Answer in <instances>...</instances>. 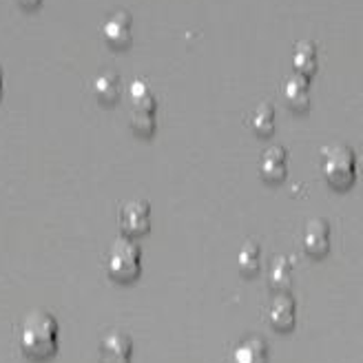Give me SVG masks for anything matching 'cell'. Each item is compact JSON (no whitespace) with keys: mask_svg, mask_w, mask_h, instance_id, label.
I'll return each instance as SVG.
<instances>
[{"mask_svg":"<svg viewBox=\"0 0 363 363\" xmlns=\"http://www.w3.org/2000/svg\"><path fill=\"white\" fill-rule=\"evenodd\" d=\"M0 96H3V69H0Z\"/></svg>","mask_w":363,"mask_h":363,"instance_id":"20","label":"cell"},{"mask_svg":"<svg viewBox=\"0 0 363 363\" xmlns=\"http://www.w3.org/2000/svg\"><path fill=\"white\" fill-rule=\"evenodd\" d=\"M94 94L100 102H116L122 94V82L113 71H104L94 80Z\"/></svg>","mask_w":363,"mask_h":363,"instance_id":"14","label":"cell"},{"mask_svg":"<svg viewBox=\"0 0 363 363\" xmlns=\"http://www.w3.org/2000/svg\"><path fill=\"white\" fill-rule=\"evenodd\" d=\"M308 78L303 76H295V78H288L281 86V96L286 100V104L295 111H306L311 106V94H308Z\"/></svg>","mask_w":363,"mask_h":363,"instance_id":"13","label":"cell"},{"mask_svg":"<svg viewBox=\"0 0 363 363\" xmlns=\"http://www.w3.org/2000/svg\"><path fill=\"white\" fill-rule=\"evenodd\" d=\"M131 33H133V27H131V16L126 11H116L113 16L106 18V23L102 25V35L108 47H116V49H122L131 43Z\"/></svg>","mask_w":363,"mask_h":363,"instance_id":"9","label":"cell"},{"mask_svg":"<svg viewBox=\"0 0 363 363\" xmlns=\"http://www.w3.org/2000/svg\"><path fill=\"white\" fill-rule=\"evenodd\" d=\"M118 224L120 230L129 238L135 235H144L151 228V206L144 199H131V202L122 204L118 213Z\"/></svg>","mask_w":363,"mask_h":363,"instance_id":"5","label":"cell"},{"mask_svg":"<svg viewBox=\"0 0 363 363\" xmlns=\"http://www.w3.org/2000/svg\"><path fill=\"white\" fill-rule=\"evenodd\" d=\"M293 67L299 76L303 78H313L317 74L319 67V53H317V45L311 40H301L295 45L293 51Z\"/></svg>","mask_w":363,"mask_h":363,"instance_id":"12","label":"cell"},{"mask_svg":"<svg viewBox=\"0 0 363 363\" xmlns=\"http://www.w3.org/2000/svg\"><path fill=\"white\" fill-rule=\"evenodd\" d=\"M142 270V250L129 238H120L106 252V272L116 281H133Z\"/></svg>","mask_w":363,"mask_h":363,"instance_id":"3","label":"cell"},{"mask_svg":"<svg viewBox=\"0 0 363 363\" xmlns=\"http://www.w3.org/2000/svg\"><path fill=\"white\" fill-rule=\"evenodd\" d=\"M293 284V264L288 257H277L268 270V286L272 290H286Z\"/></svg>","mask_w":363,"mask_h":363,"instance_id":"15","label":"cell"},{"mask_svg":"<svg viewBox=\"0 0 363 363\" xmlns=\"http://www.w3.org/2000/svg\"><path fill=\"white\" fill-rule=\"evenodd\" d=\"M157 102L147 82L135 80L129 86V124L140 135H151L155 131Z\"/></svg>","mask_w":363,"mask_h":363,"instance_id":"4","label":"cell"},{"mask_svg":"<svg viewBox=\"0 0 363 363\" xmlns=\"http://www.w3.org/2000/svg\"><path fill=\"white\" fill-rule=\"evenodd\" d=\"M266 319L270 323V328H275L279 333H290L295 328V321H297V303H295V299L290 297L286 290L277 293L268 301Z\"/></svg>","mask_w":363,"mask_h":363,"instance_id":"6","label":"cell"},{"mask_svg":"<svg viewBox=\"0 0 363 363\" xmlns=\"http://www.w3.org/2000/svg\"><path fill=\"white\" fill-rule=\"evenodd\" d=\"M233 363H268V343L262 337H248L233 350Z\"/></svg>","mask_w":363,"mask_h":363,"instance_id":"11","label":"cell"},{"mask_svg":"<svg viewBox=\"0 0 363 363\" xmlns=\"http://www.w3.org/2000/svg\"><path fill=\"white\" fill-rule=\"evenodd\" d=\"M21 346L29 359L43 361L58 350V321L47 311H31L21 328Z\"/></svg>","mask_w":363,"mask_h":363,"instance_id":"1","label":"cell"},{"mask_svg":"<svg viewBox=\"0 0 363 363\" xmlns=\"http://www.w3.org/2000/svg\"><path fill=\"white\" fill-rule=\"evenodd\" d=\"M131 352H133L131 337L120 330H111L100 341L98 359L100 363H131Z\"/></svg>","mask_w":363,"mask_h":363,"instance_id":"7","label":"cell"},{"mask_svg":"<svg viewBox=\"0 0 363 363\" xmlns=\"http://www.w3.org/2000/svg\"><path fill=\"white\" fill-rule=\"evenodd\" d=\"M288 173V153L284 147H270L259 157V175L268 184H277Z\"/></svg>","mask_w":363,"mask_h":363,"instance_id":"10","label":"cell"},{"mask_svg":"<svg viewBox=\"0 0 363 363\" xmlns=\"http://www.w3.org/2000/svg\"><path fill=\"white\" fill-rule=\"evenodd\" d=\"M240 270L244 272L246 277L255 275V272L259 270V244L248 240L242 250H240Z\"/></svg>","mask_w":363,"mask_h":363,"instance_id":"17","label":"cell"},{"mask_svg":"<svg viewBox=\"0 0 363 363\" xmlns=\"http://www.w3.org/2000/svg\"><path fill=\"white\" fill-rule=\"evenodd\" d=\"M301 246L303 252L311 257H323L330 250V226L321 217H315L306 226L301 235Z\"/></svg>","mask_w":363,"mask_h":363,"instance_id":"8","label":"cell"},{"mask_svg":"<svg viewBox=\"0 0 363 363\" xmlns=\"http://www.w3.org/2000/svg\"><path fill=\"white\" fill-rule=\"evenodd\" d=\"M321 173L330 186L348 189L357 177V155L343 144L325 147L321 151Z\"/></svg>","mask_w":363,"mask_h":363,"instance_id":"2","label":"cell"},{"mask_svg":"<svg viewBox=\"0 0 363 363\" xmlns=\"http://www.w3.org/2000/svg\"><path fill=\"white\" fill-rule=\"evenodd\" d=\"M23 7H38L40 5V0H18Z\"/></svg>","mask_w":363,"mask_h":363,"instance_id":"18","label":"cell"},{"mask_svg":"<svg viewBox=\"0 0 363 363\" xmlns=\"http://www.w3.org/2000/svg\"><path fill=\"white\" fill-rule=\"evenodd\" d=\"M248 126L252 133L257 135H270L275 131V111H272L270 104H259L255 111L248 118Z\"/></svg>","mask_w":363,"mask_h":363,"instance_id":"16","label":"cell"},{"mask_svg":"<svg viewBox=\"0 0 363 363\" xmlns=\"http://www.w3.org/2000/svg\"><path fill=\"white\" fill-rule=\"evenodd\" d=\"M357 164L363 169V149H361V151H359V155H357Z\"/></svg>","mask_w":363,"mask_h":363,"instance_id":"19","label":"cell"}]
</instances>
